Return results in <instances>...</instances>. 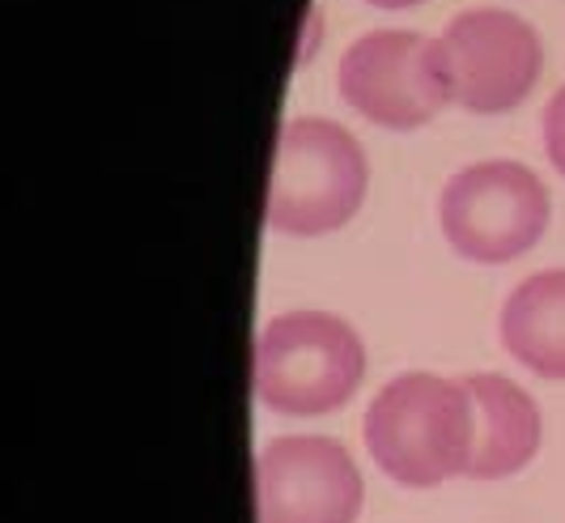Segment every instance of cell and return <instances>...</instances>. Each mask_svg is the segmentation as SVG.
<instances>
[{"instance_id":"cell-1","label":"cell","mask_w":565,"mask_h":523,"mask_svg":"<svg viewBox=\"0 0 565 523\" xmlns=\"http://www.w3.org/2000/svg\"><path fill=\"white\" fill-rule=\"evenodd\" d=\"M366 451L392 481L429 490L472 465V401L463 378L396 375L366 408Z\"/></svg>"},{"instance_id":"cell-2","label":"cell","mask_w":565,"mask_h":523,"mask_svg":"<svg viewBox=\"0 0 565 523\" xmlns=\"http://www.w3.org/2000/svg\"><path fill=\"white\" fill-rule=\"evenodd\" d=\"M366 149L332 119H289L268 174L264 226L294 238L340 231L366 201Z\"/></svg>"},{"instance_id":"cell-3","label":"cell","mask_w":565,"mask_h":523,"mask_svg":"<svg viewBox=\"0 0 565 523\" xmlns=\"http://www.w3.org/2000/svg\"><path fill=\"white\" fill-rule=\"evenodd\" d=\"M362 337L349 320L328 311H285L255 337V401L273 413H332L362 387Z\"/></svg>"},{"instance_id":"cell-4","label":"cell","mask_w":565,"mask_h":523,"mask_svg":"<svg viewBox=\"0 0 565 523\" xmlns=\"http://www.w3.org/2000/svg\"><path fill=\"white\" fill-rule=\"evenodd\" d=\"M340 98L379 128L413 132L455 103L443 39L417 30H370L337 68Z\"/></svg>"},{"instance_id":"cell-5","label":"cell","mask_w":565,"mask_h":523,"mask_svg":"<svg viewBox=\"0 0 565 523\" xmlns=\"http://www.w3.org/2000/svg\"><path fill=\"white\" fill-rule=\"evenodd\" d=\"M548 188L523 162L489 158L447 179L438 222L455 256L472 264H507L536 247L548 231Z\"/></svg>"},{"instance_id":"cell-6","label":"cell","mask_w":565,"mask_h":523,"mask_svg":"<svg viewBox=\"0 0 565 523\" xmlns=\"http://www.w3.org/2000/svg\"><path fill=\"white\" fill-rule=\"evenodd\" d=\"M362 494V472L337 438L285 435L255 456L259 523H353Z\"/></svg>"},{"instance_id":"cell-7","label":"cell","mask_w":565,"mask_h":523,"mask_svg":"<svg viewBox=\"0 0 565 523\" xmlns=\"http://www.w3.org/2000/svg\"><path fill=\"white\" fill-rule=\"evenodd\" d=\"M455 103L477 116H502L519 107L540 82V34L507 9H463L447 34Z\"/></svg>"},{"instance_id":"cell-8","label":"cell","mask_w":565,"mask_h":523,"mask_svg":"<svg viewBox=\"0 0 565 523\" xmlns=\"http://www.w3.org/2000/svg\"><path fill=\"white\" fill-rule=\"evenodd\" d=\"M472 401V481H502L536 460L540 408L536 401L502 375H463Z\"/></svg>"},{"instance_id":"cell-9","label":"cell","mask_w":565,"mask_h":523,"mask_svg":"<svg viewBox=\"0 0 565 523\" xmlns=\"http://www.w3.org/2000/svg\"><path fill=\"white\" fill-rule=\"evenodd\" d=\"M502 349L532 375L565 378V268L532 273L502 302Z\"/></svg>"},{"instance_id":"cell-10","label":"cell","mask_w":565,"mask_h":523,"mask_svg":"<svg viewBox=\"0 0 565 523\" xmlns=\"http://www.w3.org/2000/svg\"><path fill=\"white\" fill-rule=\"evenodd\" d=\"M544 149H548V162L565 174V86L544 107Z\"/></svg>"},{"instance_id":"cell-11","label":"cell","mask_w":565,"mask_h":523,"mask_svg":"<svg viewBox=\"0 0 565 523\" xmlns=\"http://www.w3.org/2000/svg\"><path fill=\"white\" fill-rule=\"evenodd\" d=\"M366 4H379V9H413V4H425V0H366Z\"/></svg>"}]
</instances>
